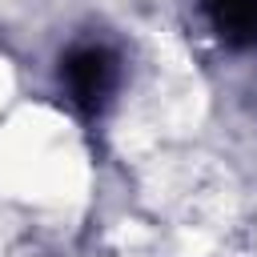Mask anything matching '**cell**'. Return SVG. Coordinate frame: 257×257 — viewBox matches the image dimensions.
Returning <instances> with one entry per match:
<instances>
[{
  "instance_id": "obj_2",
  "label": "cell",
  "mask_w": 257,
  "mask_h": 257,
  "mask_svg": "<svg viewBox=\"0 0 257 257\" xmlns=\"http://www.w3.org/2000/svg\"><path fill=\"white\" fill-rule=\"evenodd\" d=\"M217 36L233 48L257 44V0H205Z\"/></svg>"
},
{
  "instance_id": "obj_1",
  "label": "cell",
  "mask_w": 257,
  "mask_h": 257,
  "mask_svg": "<svg viewBox=\"0 0 257 257\" xmlns=\"http://www.w3.org/2000/svg\"><path fill=\"white\" fill-rule=\"evenodd\" d=\"M60 80L72 96V104L88 116L104 112L116 84H120V64L108 48L100 44H84V48H72L64 60H60Z\"/></svg>"
}]
</instances>
